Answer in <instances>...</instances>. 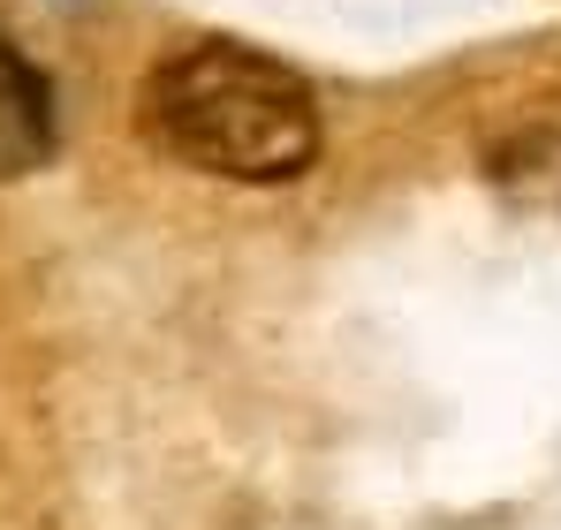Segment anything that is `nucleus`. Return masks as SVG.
Masks as SVG:
<instances>
[{
  "instance_id": "nucleus-1",
  "label": "nucleus",
  "mask_w": 561,
  "mask_h": 530,
  "mask_svg": "<svg viewBox=\"0 0 561 530\" xmlns=\"http://www.w3.org/2000/svg\"><path fill=\"white\" fill-rule=\"evenodd\" d=\"M145 129L160 152L220 182H296L319 145V91L251 38H190L145 77Z\"/></svg>"
},
{
  "instance_id": "nucleus-2",
  "label": "nucleus",
  "mask_w": 561,
  "mask_h": 530,
  "mask_svg": "<svg viewBox=\"0 0 561 530\" xmlns=\"http://www.w3.org/2000/svg\"><path fill=\"white\" fill-rule=\"evenodd\" d=\"M46 152H54V84L15 38H0V182L46 168Z\"/></svg>"
}]
</instances>
